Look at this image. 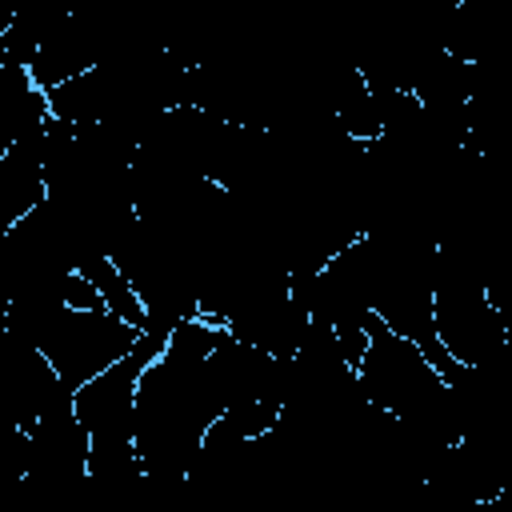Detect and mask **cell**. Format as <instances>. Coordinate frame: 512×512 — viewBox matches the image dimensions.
Returning <instances> with one entry per match:
<instances>
[{"label": "cell", "mask_w": 512, "mask_h": 512, "mask_svg": "<svg viewBox=\"0 0 512 512\" xmlns=\"http://www.w3.org/2000/svg\"><path fill=\"white\" fill-rule=\"evenodd\" d=\"M140 336H144V328L120 320L108 308H64L52 320V328L44 332L40 348L48 352V360L56 364L64 384L76 392L96 372H104L108 364L128 356Z\"/></svg>", "instance_id": "cell-2"}, {"label": "cell", "mask_w": 512, "mask_h": 512, "mask_svg": "<svg viewBox=\"0 0 512 512\" xmlns=\"http://www.w3.org/2000/svg\"><path fill=\"white\" fill-rule=\"evenodd\" d=\"M436 340L456 364H488L508 348V328L484 280L436 252Z\"/></svg>", "instance_id": "cell-1"}]
</instances>
